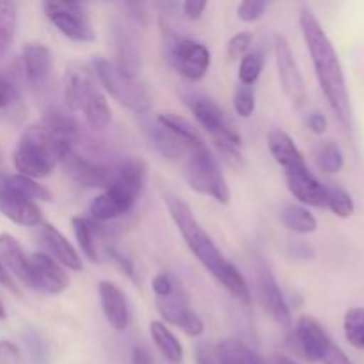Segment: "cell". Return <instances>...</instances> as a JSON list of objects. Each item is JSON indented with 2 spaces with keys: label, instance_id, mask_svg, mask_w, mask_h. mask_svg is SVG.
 Returning <instances> with one entry per match:
<instances>
[{
  "label": "cell",
  "instance_id": "obj_1",
  "mask_svg": "<svg viewBox=\"0 0 364 364\" xmlns=\"http://www.w3.org/2000/svg\"><path fill=\"white\" fill-rule=\"evenodd\" d=\"M166 205L167 210L171 213V219L176 224L178 231L183 237L185 244L191 249V252L194 255V258L215 277L220 283V287L226 288L235 299L249 304L251 302V290H249V284L245 281V277L242 276L240 270L233 265L231 262H228L224 258V255L220 252V249L217 247L215 242L212 240L208 233L203 230L201 224L198 223V219L194 217V212L188 206V203H185L183 199L178 198V196L167 192L166 196Z\"/></svg>",
  "mask_w": 364,
  "mask_h": 364
},
{
  "label": "cell",
  "instance_id": "obj_2",
  "mask_svg": "<svg viewBox=\"0 0 364 364\" xmlns=\"http://www.w3.org/2000/svg\"><path fill=\"white\" fill-rule=\"evenodd\" d=\"M301 28L309 55H311L313 66H315L320 89L326 95L327 102H329L331 109L334 110L340 123L347 130H352L354 112H352V102L350 95H348L347 80H345L343 66H341V60L338 57L333 41L309 7H302Z\"/></svg>",
  "mask_w": 364,
  "mask_h": 364
},
{
  "label": "cell",
  "instance_id": "obj_3",
  "mask_svg": "<svg viewBox=\"0 0 364 364\" xmlns=\"http://www.w3.org/2000/svg\"><path fill=\"white\" fill-rule=\"evenodd\" d=\"M148 176V166L144 160H130L117 167L112 174L109 187L96 196L89 205V213L98 223H109L132 210L141 196Z\"/></svg>",
  "mask_w": 364,
  "mask_h": 364
},
{
  "label": "cell",
  "instance_id": "obj_4",
  "mask_svg": "<svg viewBox=\"0 0 364 364\" xmlns=\"http://www.w3.org/2000/svg\"><path fill=\"white\" fill-rule=\"evenodd\" d=\"M183 102L206 134L213 139L224 159L233 166H240L242 155L238 148L242 146V137L228 114L212 98L198 92L183 95Z\"/></svg>",
  "mask_w": 364,
  "mask_h": 364
},
{
  "label": "cell",
  "instance_id": "obj_5",
  "mask_svg": "<svg viewBox=\"0 0 364 364\" xmlns=\"http://www.w3.org/2000/svg\"><path fill=\"white\" fill-rule=\"evenodd\" d=\"M57 162L59 151L46 128L41 123L25 128L13 153V164L18 173L32 180H41L52 174Z\"/></svg>",
  "mask_w": 364,
  "mask_h": 364
},
{
  "label": "cell",
  "instance_id": "obj_6",
  "mask_svg": "<svg viewBox=\"0 0 364 364\" xmlns=\"http://www.w3.org/2000/svg\"><path fill=\"white\" fill-rule=\"evenodd\" d=\"M181 164H183L185 178H187L192 191L206 196V198L215 199L220 205L230 203L231 192L226 183V178L220 171L217 159L206 146L205 139H201V141H198L188 148Z\"/></svg>",
  "mask_w": 364,
  "mask_h": 364
},
{
  "label": "cell",
  "instance_id": "obj_7",
  "mask_svg": "<svg viewBox=\"0 0 364 364\" xmlns=\"http://www.w3.org/2000/svg\"><path fill=\"white\" fill-rule=\"evenodd\" d=\"M96 78L102 84V87L121 103L128 110L135 114H146L153 107V96L144 82L139 78L127 77L116 68V64L107 59H96L92 63Z\"/></svg>",
  "mask_w": 364,
  "mask_h": 364
},
{
  "label": "cell",
  "instance_id": "obj_8",
  "mask_svg": "<svg viewBox=\"0 0 364 364\" xmlns=\"http://www.w3.org/2000/svg\"><path fill=\"white\" fill-rule=\"evenodd\" d=\"M155 306L166 326H176L191 338H199L205 331V322L191 306V299L180 279H176L169 294L155 297Z\"/></svg>",
  "mask_w": 364,
  "mask_h": 364
},
{
  "label": "cell",
  "instance_id": "obj_9",
  "mask_svg": "<svg viewBox=\"0 0 364 364\" xmlns=\"http://www.w3.org/2000/svg\"><path fill=\"white\" fill-rule=\"evenodd\" d=\"M46 18L53 27L77 43H92L96 39L95 27L89 18L87 6L80 2H45L43 4Z\"/></svg>",
  "mask_w": 364,
  "mask_h": 364
},
{
  "label": "cell",
  "instance_id": "obj_10",
  "mask_svg": "<svg viewBox=\"0 0 364 364\" xmlns=\"http://www.w3.org/2000/svg\"><path fill=\"white\" fill-rule=\"evenodd\" d=\"M274 53H276L277 75H279L281 87H283L287 98L297 109H301V107H304L306 100H308L304 77H302L301 68H299L297 60H295L290 43H288V39L283 34L274 36Z\"/></svg>",
  "mask_w": 364,
  "mask_h": 364
},
{
  "label": "cell",
  "instance_id": "obj_11",
  "mask_svg": "<svg viewBox=\"0 0 364 364\" xmlns=\"http://www.w3.org/2000/svg\"><path fill=\"white\" fill-rule=\"evenodd\" d=\"M169 60L174 70L188 82H199L208 71L212 55L206 45L191 38H180L171 45Z\"/></svg>",
  "mask_w": 364,
  "mask_h": 364
},
{
  "label": "cell",
  "instance_id": "obj_12",
  "mask_svg": "<svg viewBox=\"0 0 364 364\" xmlns=\"http://www.w3.org/2000/svg\"><path fill=\"white\" fill-rule=\"evenodd\" d=\"M31 265V288L46 295H60L70 287L66 270L45 252H34L28 256Z\"/></svg>",
  "mask_w": 364,
  "mask_h": 364
},
{
  "label": "cell",
  "instance_id": "obj_13",
  "mask_svg": "<svg viewBox=\"0 0 364 364\" xmlns=\"http://www.w3.org/2000/svg\"><path fill=\"white\" fill-rule=\"evenodd\" d=\"M294 340L299 354L309 363H322L334 345L323 327L311 316H301L297 320Z\"/></svg>",
  "mask_w": 364,
  "mask_h": 364
},
{
  "label": "cell",
  "instance_id": "obj_14",
  "mask_svg": "<svg viewBox=\"0 0 364 364\" xmlns=\"http://www.w3.org/2000/svg\"><path fill=\"white\" fill-rule=\"evenodd\" d=\"M59 162L63 164L71 180L80 185V187L107 188L110 180H112L114 169L85 159L84 155L77 153V149H71L70 153H66Z\"/></svg>",
  "mask_w": 364,
  "mask_h": 364
},
{
  "label": "cell",
  "instance_id": "obj_15",
  "mask_svg": "<svg viewBox=\"0 0 364 364\" xmlns=\"http://www.w3.org/2000/svg\"><path fill=\"white\" fill-rule=\"evenodd\" d=\"M0 213L11 223L20 224V226L32 228L43 224V213L38 203L31 201L23 194L9 187L4 176H0Z\"/></svg>",
  "mask_w": 364,
  "mask_h": 364
},
{
  "label": "cell",
  "instance_id": "obj_16",
  "mask_svg": "<svg viewBox=\"0 0 364 364\" xmlns=\"http://www.w3.org/2000/svg\"><path fill=\"white\" fill-rule=\"evenodd\" d=\"M98 89L92 66L84 63H71L64 73V103L71 112L82 110L89 96Z\"/></svg>",
  "mask_w": 364,
  "mask_h": 364
},
{
  "label": "cell",
  "instance_id": "obj_17",
  "mask_svg": "<svg viewBox=\"0 0 364 364\" xmlns=\"http://www.w3.org/2000/svg\"><path fill=\"white\" fill-rule=\"evenodd\" d=\"M256 290H258V297L265 311L276 320L279 326L290 327L291 326V313L288 308V302L284 299L283 291H281L279 284H277L274 274L262 265L256 272Z\"/></svg>",
  "mask_w": 364,
  "mask_h": 364
},
{
  "label": "cell",
  "instance_id": "obj_18",
  "mask_svg": "<svg viewBox=\"0 0 364 364\" xmlns=\"http://www.w3.org/2000/svg\"><path fill=\"white\" fill-rule=\"evenodd\" d=\"M284 180L290 194L302 203V206H316L326 208V185L316 180L315 174L309 171L308 164L295 169L284 171Z\"/></svg>",
  "mask_w": 364,
  "mask_h": 364
},
{
  "label": "cell",
  "instance_id": "obj_19",
  "mask_svg": "<svg viewBox=\"0 0 364 364\" xmlns=\"http://www.w3.org/2000/svg\"><path fill=\"white\" fill-rule=\"evenodd\" d=\"M39 238H41V244L45 245L50 258L55 259L63 269L73 270V272L84 270V263H82L78 251L53 224L43 223L39 226Z\"/></svg>",
  "mask_w": 364,
  "mask_h": 364
},
{
  "label": "cell",
  "instance_id": "obj_20",
  "mask_svg": "<svg viewBox=\"0 0 364 364\" xmlns=\"http://www.w3.org/2000/svg\"><path fill=\"white\" fill-rule=\"evenodd\" d=\"M98 297L109 326L116 331H127L130 326L132 315L123 290L110 281H102L98 284Z\"/></svg>",
  "mask_w": 364,
  "mask_h": 364
},
{
  "label": "cell",
  "instance_id": "obj_21",
  "mask_svg": "<svg viewBox=\"0 0 364 364\" xmlns=\"http://www.w3.org/2000/svg\"><path fill=\"white\" fill-rule=\"evenodd\" d=\"M23 71L28 84L34 89H45L52 75V53L45 45L28 43L21 52Z\"/></svg>",
  "mask_w": 364,
  "mask_h": 364
},
{
  "label": "cell",
  "instance_id": "obj_22",
  "mask_svg": "<svg viewBox=\"0 0 364 364\" xmlns=\"http://www.w3.org/2000/svg\"><path fill=\"white\" fill-rule=\"evenodd\" d=\"M114 41H116V68L127 77L137 78L142 71V53L135 36L123 25L114 28Z\"/></svg>",
  "mask_w": 364,
  "mask_h": 364
},
{
  "label": "cell",
  "instance_id": "obj_23",
  "mask_svg": "<svg viewBox=\"0 0 364 364\" xmlns=\"http://www.w3.org/2000/svg\"><path fill=\"white\" fill-rule=\"evenodd\" d=\"M0 263L4 269L31 288V265L20 242L9 233L0 235Z\"/></svg>",
  "mask_w": 364,
  "mask_h": 364
},
{
  "label": "cell",
  "instance_id": "obj_24",
  "mask_svg": "<svg viewBox=\"0 0 364 364\" xmlns=\"http://www.w3.org/2000/svg\"><path fill=\"white\" fill-rule=\"evenodd\" d=\"M267 144H269L270 155L274 156V160H276L284 171L306 166L304 155L301 153V149L297 148L294 139H291L287 132L281 130V128H272V130L269 132V135H267Z\"/></svg>",
  "mask_w": 364,
  "mask_h": 364
},
{
  "label": "cell",
  "instance_id": "obj_25",
  "mask_svg": "<svg viewBox=\"0 0 364 364\" xmlns=\"http://www.w3.org/2000/svg\"><path fill=\"white\" fill-rule=\"evenodd\" d=\"M149 137H151L155 148L159 149L166 159L174 160V162H181V160L185 159V155H187L188 148L203 139L201 137L196 139V141H187V139L178 137L176 134H173V132L167 130L166 127H162L159 121H156L155 127L151 124V128H149Z\"/></svg>",
  "mask_w": 364,
  "mask_h": 364
},
{
  "label": "cell",
  "instance_id": "obj_26",
  "mask_svg": "<svg viewBox=\"0 0 364 364\" xmlns=\"http://www.w3.org/2000/svg\"><path fill=\"white\" fill-rule=\"evenodd\" d=\"M213 352H215L219 364H265L258 352L235 338H226V340L219 341Z\"/></svg>",
  "mask_w": 364,
  "mask_h": 364
},
{
  "label": "cell",
  "instance_id": "obj_27",
  "mask_svg": "<svg viewBox=\"0 0 364 364\" xmlns=\"http://www.w3.org/2000/svg\"><path fill=\"white\" fill-rule=\"evenodd\" d=\"M149 336H151L153 343L159 348L160 354L164 355L166 361L171 364H180L183 361V347H181L180 340L173 334V331L166 326L164 322L153 320L149 323Z\"/></svg>",
  "mask_w": 364,
  "mask_h": 364
},
{
  "label": "cell",
  "instance_id": "obj_28",
  "mask_svg": "<svg viewBox=\"0 0 364 364\" xmlns=\"http://www.w3.org/2000/svg\"><path fill=\"white\" fill-rule=\"evenodd\" d=\"M82 112H84L85 121H87V124L92 130H105V128H109L110 121H112L109 102H107L105 95H103L100 87L89 96L87 102L82 107Z\"/></svg>",
  "mask_w": 364,
  "mask_h": 364
},
{
  "label": "cell",
  "instance_id": "obj_29",
  "mask_svg": "<svg viewBox=\"0 0 364 364\" xmlns=\"http://www.w3.org/2000/svg\"><path fill=\"white\" fill-rule=\"evenodd\" d=\"M283 224L290 231L299 235H311L318 230V220L302 205H287L281 212Z\"/></svg>",
  "mask_w": 364,
  "mask_h": 364
},
{
  "label": "cell",
  "instance_id": "obj_30",
  "mask_svg": "<svg viewBox=\"0 0 364 364\" xmlns=\"http://www.w3.org/2000/svg\"><path fill=\"white\" fill-rule=\"evenodd\" d=\"M18 27V7L14 2H0V60L9 52Z\"/></svg>",
  "mask_w": 364,
  "mask_h": 364
},
{
  "label": "cell",
  "instance_id": "obj_31",
  "mask_svg": "<svg viewBox=\"0 0 364 364\" xmlns=\"http://www.w3.org/2000/svg\"><path fill=\"white\" fill-rule=\"evenodd\" d=\"M71 226H73L75 238L78 242L82 255L89 259V262H98V247H96V237H95V226L91 220L84 219V217H73L71 219Z\"/></svg>",
  "mask_w": 364,
  "mask_h": 364
},
{
  "label": "cell",
  "instance_id": "obj_32",
  "mask_svg": "<svg viewBox=\"0 0 364 364\" xmlns=\"http://www.w3.org/2000/svg\"><path fill=\"white\" fill-rule=\"evenodd\" d=\"M315 164L316 167L326 174L340 173L345 166L343 151H341V148L336 142H322V144L315 149Z\"/></svg>",
  "mask_w": 364,
  "mask_h": 364
},
{
  "label": "cell",
  "instance_id": "obj_33",
  "mask_svg": "<svg viewBox=\"0 0 364 364\" xmlns=\"http://www.w3.org/2000/svg\"><path fill=\"white\" fill-rule=\"evenodd\" d=\"M6 183L9 187H13L14 191H18L20 194H23L25 198H28L34 203H50L53 199L52 192L41 185L39 181L32 180V178L21 176V174H13V176H4Z\"/></svg>",
  "mask_w": 364,
  "mask_h": 364
},
{
  "label": "cell",
  "instance_id": "obj_34",
  "mask_svg": "<svg viewBox=\"0 0 364 364\" xmlns=\"http://www.w3.org/2000/svg\"><path fill=\"white\" fill-rule=\"evenodd\" d=\"M345 338L352 347L364 350V306L350 308L343 318Z\"/></svg>",
  "mask_w": 364,
  "mask_h": 364
},
{
  "label": "cell",
  "instance_id": "obj_35",
  "mask_svg": "<svg viewBox=\"0 0 364 364\" xmlns=\"http://www.w3.org/2000/svg\"><path fill=\"white\" fill-rule=\"evenodd\" d=\"M326 208H329L340 219H348L354 213V199L345 188L336 185H326Z\"/></svg>",
  "mask_w": 364,
  "mask_h": 364
},
{
  "label": "cell",
  "instance_id": "obj_36",
  "mask_svg": "<svg viewBox=\"0 0 364 364\" xmlns=\"http://www.w3.org/2000/svg\"><path fill=\"white\" fill-rule=\"evenodd\" d=\"M263 66H265V55L259 50L245 53L240 59V68H238V80L244 85H252L255 87L256 80L262 75Z\"/></svg>",
  "mask_w": 364,
  "mask_h": 364
},
{
  "label": "cell",
  "instance_id": "obj_37",
  "mask_svg": "<svg viewBox=\"0 0 364 364\" xmlns=\"http://www.w3.org/2000/svg\"><path fill=\"white\" fill-rule=\"evenodd\" d=\"M156 121H159L162 127H166L167 130H171L173 134H176L178 137H181V139H187V141H196V139H201V135H199V132L196 130V127L191 123V121L185 119V117H181V116H178V114H174V112L160 114V116L156 117Z\"/></svg>",
  "mask_w": 364,
  "mask_h": 364
},
{
  "label": "cell",
  "instance_id": "obj_38",
  "mask_svg": "<svg viewBox=\"0 0 364 364\" xmlns=\"http://www.w3.org/2000/svg\"><path fill=\"white\" fill-rule=\"evenodd\" d=\"M233 107L235 112L238 114L240 117L247 119L255 114L256 110V92L252 85H237L233 95Z\"/></svg>",
  "mask_w": 364,
  "mask_h": 364
},
{
  "label": "cell",
  "instance_id": "obj_39",
  "mask_svg": "<svg viewBox=\"0 0 364 364\" xmlns=\"http://www.w3.org/2000/svg\"><path fill=\"white\" fill-rule=\"evenodd\" d=\"M267 7H269V2H265V0H244V2L238 4L237 14L245 23H252L263 16Z\"/></svg>",
  "mask_w": 364,
  "mask_h": 364
},
{
  "label": "cell",
  "instance_id": "obj_40",
  "mask_svg": "<svg viewBox=\"0 0 364 364\" xmlns=\"http://www.w3.org/2000/svg\"><path fill=\"white\" fill-rule=\"evenodd\" d=\"M252 45V34L251 32H238L233 38L228 41V57L230 60H238L249 53V48Z\"/></svg>",
  "mask_w": 364,
  "mask_h": 364
},
{
  "label": "cell",
  "instance_id": "obj_41",
  "mask_svg": "<svg viewBox=\"0 0 364 364\" xmlns=\"http://www.w3.org/2000/svg\"><path fill=\"white\" fill-rule=\"evenodd\" d=\"M21 350L9 340H0V364H21Z\"/></svg>",
  "mask_w": 364,
  "mask_h": 364
},
{
  "label": "cell",
  "instance_id": "obj_42",
  "mask_svg": "<svg viewBox=\"0 0 364 364\" xmlns=\"http://www.w3.org/2000/svg\"><path fill=\"white\" fill-rule=\"evenodd\" d=\"M18 100V91L11 82L0 77V109H6Z\"/></svg>",
  "mask_w": 364,
  "mask_h": 364
},
{
  "label": "cell",
  "instance_id": "obj_43",
  "mask_svg": "<svg viewBox=\"0 0 364 364\" xmlns=\"http://www.w3.org/2000/svg\"><path fill=\"white\" fill-rule=\"evenodd\" d=\"M107 252H109L110 258H112L114 262H116L117 265H119V269L123 270V272L127 274V276L130 277V279L135 281V269H134V263L130 262V258L123 256L119 251H117V249H114V247H107Z\"/></svg>",
  "mask_w": 364,
  "mask_h": 364
},
{
  "label": "cell",
  "instance_id": "obj_44",
  "mask_svg": "<svg viewBox=\"0 0 364 364\" xmlns=\"http://www.w3.org/2000/svg\"><path fill=\"white\" fill-rule=\"evenodd\" d=\"M306 124L316 135H323L327 130V117L322 112H311L306 117Z\"/></svg>",
  "mask_w": 364,
  "mask_h": 364
},
{
  "label": "cell",
  "instance_id": "obj_45",
  "mask_svg": "<svg viewBox=\"0 0 364 364\" xmlns=\"http://www.w3.org/2000/svg\"><path fill=\"white\" fill-rule=\"evenodd\" d=\"M206 6H208L206 2L187 0V2L181 4V11H183V14L188 18V20H199V18L203 16V13H205Z\"/></svg>",
  "mask_w": 364,
  "mask_h": 364
},
{
  "label": "cell",
  "instance_id": "obj_46",
  "mask_svg": "<svg viewBox=\"0 0 364 364\" xmlns=\"http://www.w3.org/2000/svg\"><path fill=\"white\" fill-rule=\"evenodd\" d=\"M196 361L198 364H219L215 352L208 347V343H203V341L196 347Z\"/></svg>",
  "mask_w": 364,
  "mask_h": 364
},
{
  "label": "cell",
  "instance_id": "obj_47",
  "mask_svg": "<svg viewBox=\"0 0 364 364\" xmlns=\"http://www.w3.org/2000/svg\"><path fill=\"white\" fill-rule=\"evenodd\" d=\"M322 364H354V363H352L350 358H348V355L345 354L336 343H334L333 347H331V350L327 352L326 358H323Z\"/></svg>",
  "mask_w": 364,
  "mask_h": 364
},
{
  "label": "cell",
  "instance_id": "obj_48",
  "mask_svg": "<svg viewBox=\"0 0 364 364\" xmlns=\"http://www.w3.org/2000/svg\"><path fill=\"white\" fill-rule=\"evenodd\" d=\"M132 363L134 364H155V359L149 354V350L142 345H135L132 350Z\"/></svg>",
  "mask_w": 364,
  "mask_h": 364
},
{
  "label": "cell",
  "instance_id": "obj_49",
  "mask_svg": "<svg viewBox=\"0 0 364 364\" xmlns=\"http://www.w3.org/2000/svg\"><path fill=\"white\" fill-rule=\"evenodd\" d=\"M0 284H2V287H6L7 290L13 291V294H16V295L20 294V291H18V288H16V284H14L13 277H11V274L7 272L6 269H4L2 263H0Z\"/></svg>",
  "mask_w": 364,
  "mask_h": 364
},
{
  "label": "cell",
  "instance_id": "obj_50",
  "mask_svg": "<svg viewBox=\"0 0 364 364\" xmlns=\"http://www.w3.org/2000/svg\"><path fill=\"white\" fill-rule=\"evenodd\" d=\"M127 9L132 11V16L137 21H146L144 4H127Z\"/></svg>",
  "mask_w": 364,
  "mask_h": 364
},
{
  "label": "cell",
  "instance_id": "obj_51",
  "mask_svg": "<svg viewBox=\"0 0 364 364\" xmlns=\"http://www.w3.org/2000/svg\"><path fill=\"white\" fill-rule=\"evenodd\" d=\"M272 364H299V363H295L294 359L287 358V355H276V358L272 359Z\"/></svg>",
  "mask_w": 364,
  "mask_h": 364
},
{
  "label": "cell",
  "instance_id": "obj_52",
  "mask_svg": "<svg viewBox=\"0 0 364 364\" xmlns=\"http://www.w3.org/2000/svg\"><path fill=\"white\" fill-rule=\"evenodd\" d=\"M6 318V308H4V304L0 302V320Z\"/></svg>",
  "mask_w": 364,
  "mask_h": 364
}]
</instances>
